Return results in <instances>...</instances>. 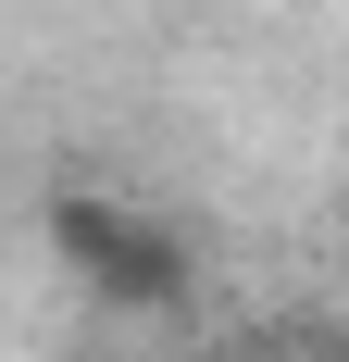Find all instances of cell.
Listing matches in <instances>:
<instances>
[{"instance_id": "3957f363", "label": "cell", "mask_w": 349, "mask_h": 362, "mask_svg": "<svg viewBox=\"0 0 349 362\" xmlns=\"http://www.w3.org/2000/svg\"><path fill=\"white\" fill-rule=\"evenodd\" d=\"M300 362H349V337H324V350H300Z\"/></svg>"}, {"instance_id": "6da1fadb", "label": "cell", "mask_w": 349, "mask_h": 362, "mask_svg": "<svg viewBox=\"0 0 349 362\" xmlns=\"http://www.w3.org/2000/svg\"><path fill=\"white\" fill-rule=\"evenodd\" d=\"M50 250H63V275L100 300V313H187V300H200V238L174 213L112 200V187H63V200H50Z\"/></svg>"}, {"instance_id": "7a4b0ae2", "label": "cell", "mask_w": 349, "mask_h": 362, "mask_svg": "<svg viewBox=\"0 0 349 362\" xmlns=\"http://www.w3.org/2000/svg\"><path fill=\"white\" fill-rule=\"evenodd\" d=\"M187 362H300V350H275V337H200Z\"/></svg>"}]
</instances>
